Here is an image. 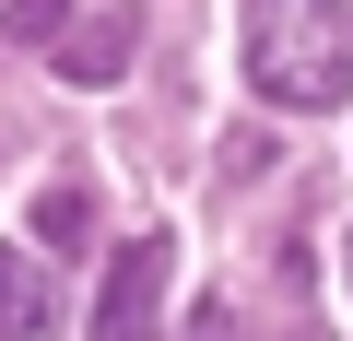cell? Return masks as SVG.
I'll use <instances>...</instances> for the list:
<instances>
[{
	"instance_id": "cell-2",
	"label": "cell",
	"mask_w": 353,
	"mask_h": 341,
	"mask_svg": "<svg viewBox=\"0 0 353 341\" xmlns=\"http://www.w3.org/2000/svg\"><path fill=\"white\" fill-rule=\"evenodd\" d=\"M165 282H176V247H165V236H130V247L106 259L94 341H153V318H165Z\"/></svg>"
},
{
	"instance_id": "cell-6",
	"label": "cell",
	"mask_w": 353,
	"mask_h": 341,
	"mask_svg": "<svg viewBox=\"0 0 353 341\" xmlns=\"http://www.w3.org/2000/svg\"><path fill=\"white\" fill-rule=\"evenodd\" d=\"M0 36L12 48H59L71 36V0H0Z\"/></svg>"
},
{
	"instance_id": "cell-8",
	"label": "cell",
	"mask_w": 353,
	"mask_h": 341,
	"mask_svg": "<svg viewBox=\"0 0 353 341\" xmlns=\"http://www.w3.org/2000/svg\"><path fill=\"white\" fill-rule=\"evenodd\" d=\"M341 282H353V236H341Z\"/></svg>"
},
{
	"instance_id": "cell-1",
	"label": "cell",
	"mask_w": 353,
	"mask_h": 341,
	"mask_svg": "<svg viewBox=\"0 0 353 341\" xmlns=\"http://www.w3.org/2000/svg\"><path fill=\"white\" fill-rule=\"evenodd\" d=\"M236 48H248V83L271 106H294V118L341 106L353 94V0H248Z\"/></svg>"
},
{
	"instance_id": "cell-5",
	"label": "cell",
	"mask_w": 353,
	"mask_h": 341,
	"mask_svg": "<svg viewBox=\"0 0 353 341\" xmlns=\"http://www.w3.org/2000/svg\"><path fill=\"white\" fill-rule=\"evenodd\" d=\"M83 236H94V189H71V177L36 189V247H83Z\"/></svg>"
},
{
	"instance_id": "cell-7",
	"label": "cell",
	"mask_w": 353,
	"mask_h": 341,
	"mask_svg": "<svg viewBox=\"0 0 353 341\" xmlns=\"http://www.w3.org/2000/svg\"><path fill=\"white\" fill-rule=\"evenodd\" d=\"M176 341H236V306H201V318L176 329Z\"/></svg>"
},
{
	"instance_id": "cell-4",
	"label": "cell",
	"mask_w": 353,
	"mask_h": 341,
	"mask_svg": "<svg viewBox=\"0 0 353 341\" xmlns=\"http://www.w3.org/2000/svg\"><path fill=\"white\" fill-rule=\"evenodd\" d=\"M130 48H141V24H130V12H106V24H83V36L59 48V71H71V83H118V71H130Z\"/></svg>"
},
{
	"instance_id": "cell-3",
	"label": "cell",
	"mask_w": 353,
	"mask_h": 341,
	"mask_svg": "<svg viewBox=\"0 0 353 341\" xmlns=\"http://www.w3.org/2000/svg\"><path fill=\"white\" fill-rule=\"evenodd\" d=\"M36 329H48V259L0 247V341H36Z\"/></svg>"
}]
</instances>
